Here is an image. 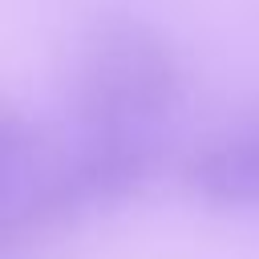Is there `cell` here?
Returning <instances> with one entry per match:
<instances>
[{
    "mask_svg": "<svg viewBox=\"0 0 259 259\" xmlns=\"http://www.w3.org/2000/svg\"><path fill=\"white\" fill-rule=\"evenodd\" d=\"M182 101L170 40L138 16H101L77 53L73 117L85 130H158Z\"/></svg>",
    "mask_w": 259,
    "mask_h": 259,
    "instance_id": "obj_1",
    "label": "cell"
},
{
    "mask_svg": "<svg viewBox=\"0 0 259 259\" xmlns=\"http://www.w3.org/2000/svg\"><path fill=\"white\" fill-rule=\"evenodd\" d=\"M186 186L214 210H259V121L206 142L186 166Z\"/></svg>",
    "mask_w": 259,
    "mask_h": 259,
    "instance_id": "obj_2",
    "label": "cell"
}]
</instances>
